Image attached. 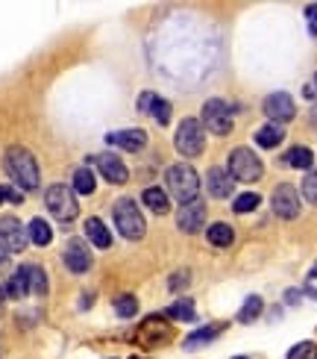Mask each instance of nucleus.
<instances>
[{
	"mask_svg": "<svg viewBox=\"0 0 317 359\" xmlns=\"http://www.w3.org/2000/svg\"><path fill=\"white\" fill-rule=\"evenodd\" d=\"M314 353H317L314 341H300V345H294L288 351V359H314Z\"/></svg>",
	"mask_w": 317,
	"mask_h": 359,
	"instance_id": "473e14b6",
	"label": "nucleus"
},
{
	"mask_svg": "<svg viewBox=\"0 0 317 359\" xmlns=\"http://www.w3.org/2000/svg\"><path fill=\"white\" fill-rule=\"evenodd\" d=\"M306 21H309V33L317 39V4L306 6Z\"/></svg>",
	"mask_w": 317,
	"mask_h": 359,
	"instance_id": "c9c22d12",
	"label": "nucleus"
},
{
	"mask_svg": "<svg viewBox=\"0 0 317 359\" xmlns=\"http://www.w3.org/2000/svg\"><path fill=\"white\" fill-rule=\"evenodd\" d=\"M235 359H247V356H235Z\"/></svg>",
	"mask_w": 317,
	"mask_h": 359,
	"instance_id": "c03bdc74",
	"label": "nucleus"
},
{
	"mask_svg": "<svg viewBox=\"0 0 317 359\" xmlns=\"http://www.w3.org/2000/svg\"><path fill=\"white\" fill-rule=\"evenodd\" d=\"M147 115H153L159 124H168V121H171V103L164 100V97H159V95H156L153 107H150V112H147Z\"/></svg>",
	"mask_w": 317,
	"mask_h": 359,
	"instance_id": "7c9ffc66",
	"label": "nucleus"
},
{
	"mask_svg": "<svg viewBox=\"0 0 317 359\" xmlns=\"http://www.w3.org/2000/svg\"><path fill=\"white\" fill-rule=\"evenodd\" d=\"M153 100H156V92H144V95L139 97V109L147 115V112H150V107H153Z\"/></svg>",
	"mask_w": 317,
	"mask_h": 359,
	"instance_id": "e433bc0d",
	"label": "nucleus"
},
{
	"mask_svg": "<svg viewBox=\"0 0 317 359\" xmlns=\"http://www.w3.org/2000/svg\"><path fill=\"white\" fill-rule=\"evenodd\" d=\"M311 124H317V103H314V109H311Z\"/></svg>",
	"mask_w": 317,
	"mask_h": 359,
	"instance_id": "37998d69",
	"label": "nucleus"
},
{
	"mask_svg": "<svg viewBox=\"0 0 317 359\" xmlns=\"http://www.w3.org/2000/svg\"><path fill=\"white\" fill-rule=\"evenodd\" d=\"M3 168H6V174L12 177V183L21 186L24 191H36L38 183H41V171H38L36 156L29 154L27 147H21V144L6 147V154H3Z\"/></svg>",
	"mask_w": 317,
	"mask_h": 359,
	"instance_id": "f257e3e1",
	"label": "nucleus"
},
{
	"mask_svg": "<svg viewBox=\"0 0 317 359\" xmlns=\"http://www.w3.org/2000/svg\"><path fill=\"white\" fill-rule=\"evenodd\" d=\"M282 139H285V130L279 127V124H265L262 130H255V144L259 147H276V144H282Z\"/></svg>",
	"mask_w": 317,
	"mask_h": 359,
	"instance_id": "4be33fe9",
	"label": "nucleus"
},
{
	"mask_svg": "<svg viewBox=\"0 0 317 359\" xmlns=\"http://www.w3.org/2000/svg\"><path fill=\"white\" fill-rule=\"evenodd\" d=\"M203 224H206V206L203 203H188L183 206L176 212V227L183 230V233H200L203 230Z\"/></svg>",
	"mask_w": 317,
	"mask_h": 359,
	"instance_id": "dca6fc26",
	"label": "nucleus"
},
{
	"mask_svg": "<svg viewBox=\"0 0 317 359\" xmlns=\"http://www.w3.org/2000/svg\"><path fill=\"white\" fill-rule=\"evenodd\" d=\"M44 203H48L50 215H53L56 221H73V218L80 215L77 191H73L71 186H65V183L48 186V191H44Z\"/></svg>",
	"mask_w": 317,
	"mask_h": 359,
	"instance_id": "20e7f679",
	"label": "nucleus"
},
{
	"mask_svg": "<svg viewBox=\"0 0 317 359\" xmlns=\"http://www.w3.org/2000/svg\"><path fill=\"white\" fill-rule=\"evenodd\" d=\"M265 115L270 118V124H288L294 121V115H297V107H294V97L288 92H274V95H267L265 97Z\"/></svg>",
	"mask_w": 317,
	"mask_h": 359,
	"instance_id": "1a4fd4ad",
	"label": "nucleus"
},
{
	"mask_svg": "<svg viewBox=\"0 0 317 359\" xmlns=\"http://www.w3.org/2000/svg\"><path fill=\"white\" fill-rule=\"evenodd\" d=\"M62 262L71 274H85L88 268H92V253H88L85 242L83 238H71L62 250Z\"/></svg>",
	"mask_w": 317,
	"mask_h": 359,
	"instance_id": "f8f14e48",
	"label": "nucleus"
},
{
	"mask_svg": "<svg viewBox=\"0 0 317 359\" xmlns=\"http://www.w3.org/2000/svg\"><path fill=\"white\" fill-rule=\"evenodd\" d=\"M270 206H274V215L291 221L300 215V209H303V201H300V191L291 186V183H279L270 194Z\"/></svg>",
	"mask_w": 317,
	"mask_h": 359,
	"instance_id": "6e6552de",
	"label": "nucleus"
},
{
	"mask_svg": "<svg viewBox=\"0 0 317 359\" xmlns=\"http://www.w3.org/2000/svg\"><path fill=\"white\" fill-rule=\"evenodd\" d=\"M220 333V324H211V327H206V330H197V333H191L185 341H183V345L191 351V348H197V345H206V341H211V339H215Z\"/></svg>",
	"mask_w": 317,
	"mask_h": 359,
	"instance_id": "c85d7f7f",
	"label": "nucleus"
},
{
	"mask_svg": "<svg viewBox=\"0 0 317 359\" xmlns=\"http://www.w3.org/2000/svg\"><path fill=\"white\" fill-rule=\"evenodd\" d=\"M92 162L97 165V171H100L106 180H109V183H115V186H124L127 180H129V168L124 165V159L115 156V154H100V156H94Z\"/></svg>",
	"mask_w": 317,
	"mask_h": 359,
	"instance_id": "ddd939ff",
	"label": "nucleus"
},
{
	"mask_svg": "<svg viewBox=\"0 0 317 359\" xmlns=\"http://www.w3.org/2000/svg\"><path fill=\"white\" fill-rule=\"evenodd\" d=\"M164 180H168V189H171V194L176 198L179 206H188V203L197 201V194H200V177H197V171L188 165V162H179V165L168 168Z\"/></svg>",
	"mask_w": 317,
	"mask_h": 359,
	"instance_id": "f03ea898",
	"label": "nucleus"
},
{
	"mask_svg": "<svg viewBox=\"0 0 317 359\" xmlns=\"http://www.w3.org/2000/svg\"><path fill=\"white\" fill-rule=\"evenodd\" d=\"M282 165H288V168H300V171H309V168L314 165V154L309 151V147L297 144V147H291V151L282 156Z\"/></svg>",
	"mask_w": 317,
	"mask_h": 359,
	"instance_id": "a211bd4d",
	"label": "nucleus"
},
{
	"mask_svg": "<svg viewBox=\"0 0 317 359\" xmlns=\"http://www.w3.org/2000/svg\"><path fill=\"white\" fill-rule=\"evenodd\" d=\"M77 194H92L94 191V174L88 168H77L73 171V186H71Z\"/></svg>",
	"mask_w": 317,
	"mask_h": 359,
	"instance_id": "a878e982",
	"label": "nucleus"
},
{
	"mask_svg": "<svg viewBox=\"0 0 317 359\" xmlns=\"http://www.w3.org/2000/svg\"><path fill=\"white\" fill-rule=\"evenodd\" d=\"M174 147L183 156H200L203 154L206 139H203V124L197 121V118H185V121H179L176 136H174Z\"/></svg>",
	"mask_w": 317,
	"mask_h": 359,
	"instance_id": "423d86ee",
	"label": "nucleus"
},
{
	"mask_svg": "<svg viewBox=\"0 0 317 359\" xmlns=\"http://www.w3.org/2000/svg\"><path fill=\"white\" fill-rule=\"evenodd\" d=\"M259 203H262L259 194H255V191H244V194H238V198L232 201V209H235L238 215H247V212H253V209L259 206Z\"/></svg>",
	"mask_w": 317,
	"mask_h": 359,
	"instance_id": "cd10ccee",
	"label": "nucleus"
},
{
	"mask_svg": "<svg viewBox=\"0 0 317 359\" xmlns=\"http://www.w3.org/2000/svg\"><path fill=\"white\" fill-rule=\"evenodd\" d=\"M6 268H9V253L0 248V271H6Z\"/></svg>",
	"mask_w": 317,
	"mask_h": 359,
	"instance_id": "58836bf2",
	"label": "nucleus"
},
{
	"mask_svg": "<svg viewBox=\"0 0 317 359\" xmlns=\"http://www.w3.org/2000/svg\"><path fill=\"white\" fill-rule=\"evenodd\" d=\"M106 142H109L112 147L127 151V154H139V151H144V144H147V133L144 130H115V133L106 136Z\"/></svg>",
	"mask_w": 317,
	"mask_h": 359,
	"instance_id": "2eb2a0df",
	"label": "nucleus"
},
{
	"mask_svg": "<svg viewBox=\"0 0 317 359\" xmlns=\"http://www.w3.org/2000/svg\"><path fill=\"white\" fill-rule=\"evenodd\" d=\"M300 297H303V294H300V292H294V289H291L288 294H285V301H288V304H297V301H300Z\"/></svg>",
	"mask_w": 317,
	"mask_h": 359,
	"instance_id": "ea45409f",
	"label": "nucleus"
},
{
	"mask_svg": "<svg viewBox=\"0 0 317 359\" xmlns=\"http://www.w3.org/2000/svg\"><path fill=\"white\" fill-rule=\"evenodd\" d=\"M206 189H209L211 198L226 201V198H232V191H235V180L226 168L215 165V168H209V174H206Z\"/></svg>",
	"mask_w": 317,
	"mask_h": 359,
	"instance_id": "4468645a",
	"label": "nucleus"
},
{
	"mask_svg": "<svg viewBox=\"0 0 317 359\" xmlns=\"http://www.w3.org/2000/svg\"><path fill=\"white\" fill-rule=\"evenodd\" d=\"M206 238H209V245H215V248H230L235 242V230L230 227V224H209V230H206Z\"/></svg>",
	"mask_w": 317,
	"mask_h": 359,
	"instance_id": "6ab92c4d",
	"label": "nucleus"
},
{
	"mask_svg": "<svg viewBox=\"0 0 317 359\" xmlns=\"http://www.w3.org/2000/svg\"><path fill=\"white\" fill-rule=\"evenodd\" d=\"M226 171H230L232 180H238V183H255L265 168H262V159L255 151H250V147H235L230 159H226Z\"/></svg>",
	"mask_w": 317,
	"mask_h": 359,
	"instance_id": "39448f33",
	"label": "nucleus"
},
{
	"mask_svg": "<svg viewBox=\"0 0 317 359\" xmlns=\"http://www.w3.org/2000/svg\"><path fill=\"white\" fill-rule=\"evenodd\" d=\"M188 277H191V274L185 271V268H183V271H176V274H171V283H168V286H171V292H179V289H185L188 283H191Z\"/></svg>",
	"mask_w": 317,
	"mask_h": 359,
	"instance_id": "72a5a7b5",
	"label": "nucleus"
},
{
	"mask_svg": "<svg viewBox=\"0 0 317 359\" xmlns=\"http://www.w3.org/2000/svg\"><path fill=\"white\" fill-rule=\"evenodd\" d=\"M303 95H306V97H311V100L317 97V74H314V77H311V83H306V88H303Z\"/></svg>",
	"mask_w": 317,
	"mask_h": 359,
	"instance_id": "4c0bfd02",
	"label": "nucleus"
},
{
	"mask_svg": "<svg viewBox=\"0 0 317 359\" xmlns=\"http://www.w3.org/2000/svg\"><path fill=\"white\" fill-rule=\"evenodd\" d=\"M9 201V203H21L24 201V194L21 191H15L12 186H0V203Z\"/></svg>",
	"mask_w": 317,
	"mask_h": 359,
	"instance_id": "f704fd0d",
	"label": "nucleus"
},
{
	"mask_svg": "<svg viewBox=\"0 0 317 359\" xmlns=\"http://www.w3.org/2000/svg\"><path fill=\"white\" fill-rule=\"evenodd\" d=\"M168 316L176 318V321H194V304L188 301V297H179V301H174L168 306Z\"/></svg>",
	"mask_w": 317,
	"mask_h": 359,
	"instance_id": "bb28decb",
	"label": "nucleus"
},
{
	"mask_svg": "<svg viewBox=\"0 0 317 359\" xmlns=\"http://www.w3.org/2000/svg\"><path fill=\"white\" fill-rule=\"evenodd\" d=\"M3 294L12 297V301H21V297L29 294V286H27V271H24V265L15 271L9 280H6V286H3Z\"/></svg>",
	"mask_w": 317,
	"mask_h": 359,
	"instance_id": "412c9836",
	"label": "nucleus"
},
{
	"mask_svg": "<svg viewBox=\"0 0 317 359\" xmlns=\"http://www.w3.org/2000/svg\"><path fill=\"white\" fill-rule=\"evenodd\" d=\"M85 238L92 242L94 248H100V250H106L112 245V233L106 230V224L100 221V218H88L85 221Z\"/></svg>",
	"mask_w": 317,
	"mask_h": 359,
	"instance_id": "f3484780",
	"label": "nucleus"
},
{
	"mask_svg": "<svg viewBox=\"0 0 317 359\" xmlns=\"http://www.w3.org/2000/svg\"><path fill=\"white\" fill-rule=\"evenodd\" d=\"M262 306H265L262 297H259V294H250L247 301H244V306H241V312H238V321H241V324L255 321V318L262 316Z\"/></svg>",
	"mask_w": 317,
	"mask_h": 359,
	"instance_id": "393cba45",
	"label": "nucleus"
},
{
	"mask_svg": "<svg viewBox=\"0 0 317 359\" xmlns=\"http://www.w3.org/2000/svg\"><path fill=\"white\" fill-rule=\"evenodd\" d=\"M309 280H317V262L311 265V271H309Z\"/></svg>",
	"mask_w": 317,
	"mask_h": 359,
	"instance_id": "a19ab883",
	"label": "nucleus"
},
{
	"mask_svg": "<svg viewBox=\"0 0 317 359\" xmlns=\"http://www.w3.org/2000/svg\"><path fill=\"white\" fill-rule=\"evenodd\" d=\"M141 201L147 203V209H153L156 215H164V212H168V209H171V201H168V194H164L162 189H144Z\"/></svg>",
	"mask_w": 317,
	"mask_h": 359,
	"instance_id": "b1692460",
	"label": "nucleus"
},
{
	"mask_svg": "<svg viewBox=\"0 0 317 359\" xmlns=\"http://www.w3.org/2000/svg\"><path fill=\"white\" fill-rule=\"evenodd\" d=\"M115 312L120 318H132L135 312H139V301H135V294H120L115 301Z\"/></svg>",
	"mask_w": 317,
	"mask_h": 359,
	"instance_id": "c756f323",
	"label": "nucleus"
},
{
	"mask_svg": "<svg viewBox=\"0 0 317 359\" xmlns=\"http://www.w3.org/2000/svg\"><path fill=\"white\" fill-rule=\"evenodd\" d=\"M27 236H29V242H33V245L48 248L50 238H53V230H50V224L44 218H33V221H29V227H27Z\"/></svg>",
	"mask_w": 317,
	"mask_h": 359,
	"instance_id": "aec40b11",
	"label": "nucleus"
},
{
	"mask_svg": "<svg viewBox=\"0 0 317 359\" xmlns=\"http://www.w3.org/2000/svg\"><path fill=\"white\" fill-rule=\"evenodd\" d=\"M29 242L27 236V227L18 221V218H0V248H3L6 253H21Z\"/></svg>",
	"mask_w": 317,
	"mask_h": 359,
	"instance_id": "9b49d317",
	"label": "nucleus"
},
{
	"mask_svg": "<svg viewBox=\"0 0 317 359\" xmlns=\"http://www.w3.org/2000/svg\"><path fill=\"white\" fill-rule=\"evenodd\" d=\"M200 118H203V127H209L215 136H230L232 133V107L226 100L215 97V100L203 103Z\"/></svg>",
	"mask_w": 317,
	"mask_h": 359,
	"instance_id": "0eeeda50",
	"label": "nucleus"
},
{
	"mask_svg": "<svg viewBox=\"0 0 317 359\" xmlns=\"http://www.w3.org/2000/svg\"><path fill=\"white\" fill-rule=\"evenodd\" d=\"M112 218H115L118 233L124 236V238H129V242H139V238H144L147 224H144L141 209L135 206L132 198H120V201H115V206H112Z\"/></svg>",
	"mask_w": 317,
	"mask_h": 359,
	"instance_id": "7ed1b4c3",
	"label": "nucleus"
},
{
	"mask_svg": "<svg viewBox=\"0 0 317 359\" xmlns=\"http://www.w3.org/2000/svg\"><path fill=\"white\" fill-rule=\"evenodd\" d=\"M168 339H171V324L164 321L162 316H150V318L139 327V333H135V341H139L141 348H156V345H164Z\"/></svg>",
	"mask_w": 317,
	"mask_h": 359,
	"instance_id": "9d476101",
	"label": "nucleus"
},
{
	"mask_svg": "<svg viewBox=\"0 0 317 359\" xmlns=\"http://www.w3.org/2000/svg\"><path fill=\"white\" fill-rule=\"evenodd\" d=\"M3 301H6V294H3V289H0V316H3Z\"/></svg>",
	"mask_w": 317,
	"mask_h": 359,
	"instance_id": "79ce46f5",
	"label": "nucleus"
},
{
	"mask_svg": "<svg viewBox=\"0 0 317 359\" xmlns=\"http://www.w3.org/2000/svg\"><path fill=\"white\" fill-rule=\"evenodd\" d=\"M24 271H27L29 294H44L48 292V274H44L41 265H24Z\"/></svg>",
	"mask_w": 317,
	"mask_h": 359,
	"instance_id": "5701e85b",
	"label": "nucleus"
},
{
	"mask_svg": "<svg viewBox=\"0 0 317 359\" xmlns=\"http://www.w3.org/2000/svg\"><path fill=\"white\" fill-rule=\"evenodd\" d=\"M300 191H303V198H306L309 203L317 206V171H309V174H306V180L300 183Z\"/></svg>",
	"mask_w": 317,
	"mask_h": 359,
	"instance_id": "2f4dec72",
	"label": "nucleus"
}]
</instances>
